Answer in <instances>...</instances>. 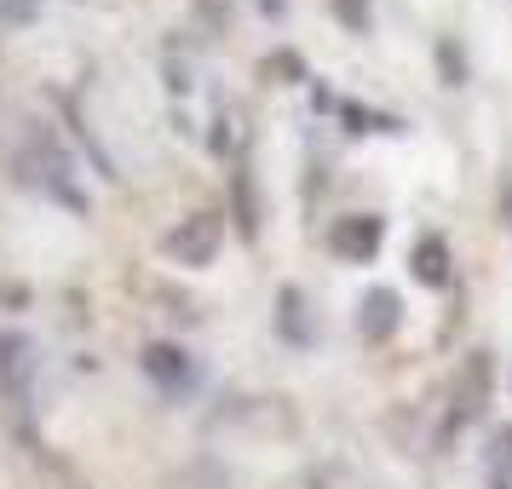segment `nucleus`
Returning <instances> with one entry per match:
<instances>
[{"label": "nucleus", "mask_w": 512, "mask_h": 489, "mask_svg": "<svg viewBox=\"0 0 512 489\" xmlns=\"http://www.w3.org/2000/svg\"><path fill=\"white\" fill-rule=\"evenodd\" d=\"M489 397H495V363H489V351H466V363L455 369V386H449V420H443V432L472 426L489 409Z\"/></svg>", "instance_id": "1"}, {"label": "nucleus", "mask_w": 512, "mask_h": 489, "mask_svg": "<svg viewBox=\"0 0 512 489\" xmlns=\"http://www.w3.org/2000/svg\"><path fill=\"white\" fill-rule=\"evenodd\" d=\"M219 236H225L219 213H190V219H179V231H167L162 248L179 259V265H213V254H219Z\"/></svg>", "instance_id": "2"}, {"label": "nucleus", "mask_w": 512, "mask_h": 489, "mask_svg": "<svg viewBox=\"0 0 512 489\" xmlns=\"http://www.w3.org/2000/svg\"><path fill=\"white\" fill-rule=\"evenodd\" d=\"M380 231H386V225H380L374 213L340 219V225H334V254H340V259H369L374 248H380Z\"/></svg>", "instance_id": "3"}, {"label": "nucleus", "mask_w": 512, "mask_h": 489, "mask_svg": "<svg viewBox=\"0 0 512 489\" xmlns=\"http://www.w3.org/2000/svg\"><path fill=\"white\" fill-rule=\"evenodd\" d=\"M397 294L392 288H374L369 300H363V311H357V334L369 340V346H380V340H392V328H397Z\"/></svg>", "instance_id": "4"}, {"label": "nucleus", "mask_w": 512, "mask_h": 489, "mask_svg": "<svg viewBox=\"0 0 512 489\" xmlns=\"http://www.w3.org/2000/svg\"><path fill=\"white\" fill-rule=\"evenodd\" d=\"M144 374H150V380H162L167 392H179V386L190 380V357L179 346L156 340V346H144Z\"/></svg>", "instance_id": "5"}, {"label": "nucleus", "mask_w": 512, "mask_h": 489, "mask_svg": "<svg viewBox=\"0 0 512 489\" xmlns=\"http://www.w3.org/2000/svg\"><path fill=\"white\" fill-rule=\"evenodd\" d=\"M29 369H35V351H29V340H18V334H0V380H6L12 392H24Z\"/></svg>", "instance_id": "6"}, {"label": "nucleus", "mask_w": 512, "mask_h": 489, "mask_svg": "<svg viewBox=\"0 0 512 489\" xmlns=\"http://www.w3.org/2000/svg\"><path fill=\"white\" fill-rule=\"evenodd\" d=\"M167 489H231V472L219 461H185L167 478Z\"/></svg>", "instance_id": "7"}, {"label": "nucleus", "mask_w": 512, "mask_h": 489, "mask_svg": "<svg viewBox=\"0 0 512 489\" xmlns=\"http://www.w3.org/2000/svg\"><path fill=\"white\" fill-rule=\"evenodd\" d=\"M415 277L426 282V288H443V282H449V248H443V236H426L415 248Z\"/></svg>", "instance_id": "8"}, {"label": "nucleus", "mask_w": 512, "mask_h": 489, "mask_svg": "<svg viewBox=\"0 0 512 489\" xmlns=\"http://www.w3.org/2000/svg\"><path fill=\"white\" fill-rule=\"evenodd\" d=\"M236 231L254 236L259 231V208H254V179H248V167H236Z\"/></svg>", "instance_id": "9"}, {"label": "nucleus", "mask_w": 512, "mask_h": 489, "mask_svg": "<svg viewBox=\"0 0 512 489\" xmlns=\"http://www.w3.org/2000/svg\"><path fill=\"white\" fill-rule=\"evenodd\" d=\"M334 12H340L351 29H369V0H334Z\"/></svg>", "instance_id": "10"}, {"label": "nucleus", "mask_w": 512, "mask_h": 489, "mask_svg": "<svg viewBox=\"0 0 512 489\" xmlns=\"http://www.w3.org/2000/svg\"><path fill=\"white\" fill-rule=\"evenodd\" d=\"M35 6H41V0H0V18H6V24H24V18H35Z\"/></svg>", "instance_id": "11"}, {"label": "nucleus", "mask_w": 512, "mask_h": 489, "mask_svg": "<svg viewBox=\"0 0 512 489\" xmlns=\"http://www.w3.org/2000/svg\"><path fill=\"white\" fill-rule=\"evenodd\" d=\"M507 213H512V179H507ZM507 225H512V219H507Z\"/></svg>", "instance_id": "12"}]
</instances>
